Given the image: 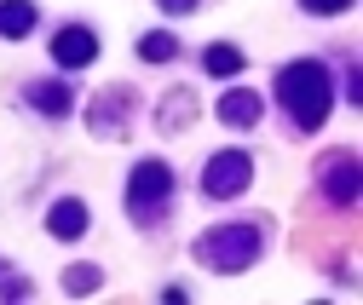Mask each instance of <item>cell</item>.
I'll use <instances>...</instances> for the list:
<instances>
[{
  "instance_id": "15",
  "label": "cell",
  "mask_w": 363,
  "mask_h": 305,
  "mask_svg": "<svg viewBox=\"0 0 363 305\" xmlns=\"http://www.w3.org/2000/svg\"><path fill=\"white\" fill-rule=\"evenodd\" d=\"M162 6H167V12H191L196 0H162Z\"/></svg>"
},
{
  "instance_id": "6",
  "label": "cell",
  "mask_w": 363,
  "mask_h": 305,
  "mask_svg": "<svg viewBox=\"0 0 363 305\" xmlns=\"http://www.w3.org/2000/svg\"><path fill=\"white\" fill-rule=\"evenodd\" d=\"M219 115L231 121V127H254V121H259V98H254V93H225V98H219Z\"/></svg>"
},
{
  "instance_id": "5",
  "label": "cell",
  "mask_w": 363,
  "mask_h": 305,
  "mask_svg": "<svg viewBox=\"0 0 363 305\" xmlns=\"http://www.w3.org/2000/svg\"><path fill=\"white\" fill-rule=\"evenodd\" d=\"M52 58H58V64H69V69L93 64V58H99V35H93V29H81V23L58 29V35H52Z\"/></svg>"
},
{
  "instance_id": "7",
  "label": "cell",
  "mask_w": 363,
  "mask_h": 305,
  "mask_svg": "<svg viewBox=\"0 0 363 305\" xmlns=\"http://www.w3.org/2000/svg\"><path fill=\"white\" fill-rule=\"evenodd\" d=\"M29 29H35V6H29V0H6V6H0V35L23 40Z\"/></svg>"
},
{
  "instance_id": "13",
  "label": "cell",
  "mask_w": 363,
  "mask_h": 305,
  "mask_svg": "<svg viewBox=\"0 0 363 305\" xmlns=\"http://www.w3.org/2000/svg\"><path fill=\"white\" fill-rule=\"evenodd\" d=\"M64 288H69V294H86V288H99V271H93V265H75V271H64Z\"/></svg>"
},
{
  "instance_id": "10",
  "label": "cell",
  "mask_w": 363,
  "mask_h": 305,
  "mask_svg": "<svg viewBox=\"0 0 363 305\" xmlns=\"http://www.w3.org/2000/svg\"><path fill=\"white\" fill-rule=\"evenodd\" d=\"M237 69H242V52L237 47H225V40L208 47V75H237Z\"/></svg>"
},
{
  "instance_id": "3",
  "label": "cell",
  "mask_w": 363,
  "mask_h": 305,
  "mask_svg": "<svg viewBox=\"0 0 363 305\" xmlns=\"http://www.w3.org/2000/svg\"><path fill=\"white\" fill-rule=\"evenodd\" d=\"M248 179H254V167H248V156H237V150H219L213 161H208V196H237V190H248Z\"/></svg>"
},
{
  "instance_id": "14",
  "label": "cell",
  "mask_w": 363,
  "mask_h": 305,
  "mask_svg": "<svg viewBox=\"0 0 363 305\" xmlns=\"http://www.w3.org/2000/svg\"><path fill=\"white\" fill-rule=\"evenodd\" d=\"M300 6H306V12H323V18H329V12H346L352 0H300Z\"/></svg>"
},
{
  "instance_id": "9",
  "label": "cell",
  "mask_w": 363,
  "mask_h": 305,
  "mask_svg": "<svg viewBox=\"0 0 363 305\" xmlns=\"http://www.w3.org/2000/svg\"><path fill=\"white\" fill-rule=\"evenodd\" d=\"M329 190H335V202H357V161H352V156H340V161H335Z\"/></svg>"
},
{
  "instance_id": "1",
  "label": "cell",
  "mask_w": 363,
  "mask_h": 305,
  "mask_svg": "<svg viewBox=\"0 0 363 305\" xmlns=\"http://www.w3.org/2000/svg\"><path fill=\"white\" fill-rule=\"evenodd\" d=\"M277 93H283V110H294V121L306 127V133L323 127L329 110H335V81H329L323 64H289L277 75Z\"/></svg>"
},
{
  "instance_id": "8",
  "label": "cell",
  "mask_w": 363,
  "mask_h": 305,
  "mask_svg": "<svg viewBox=\"0 0 363 305\" xmlns=\"http://www.w3.org/2000/svg\"><path fill=\"white\" fill-rule=\"evenodd\" d=\"M81 231H86V207H81V202H58V207H52V236L75 242Z\"/></svg>"
},
{
  "instance_id": "11",
  "label": "cell",
  "mask_w": 363,
  "mask_h": 305,
  "mask_svg": "<svg viewBox=\"0 0 363 305\" xmlns=\"http://www.w3.org/2000/svg\"><path fill=\"white\" fill-rule=\"evenodd\" d=\"M40 110H47V115H64L69 110V93H64V86H35V93H29Z\"/></svg>"
},
{
  "instance_id": "12",
  "label": "cell",
  "mask_w": 363,
  "mask_h": 305,
  "mask_svg": "<svg viewBox=\"0 0 363 305\" xmlns=\"http://www.w3.org/2000/svg\"><path fill=\"white\" fill-rule=\"evenodd\" d=\"M139 52H145V58H156V64H162V58H173V52H179V47H173V35H145V40H139Z\"/></svg>"
},
{
  "instance_id": "4",
  "label": "cell",
  "mask_w": 363,
  "mask_h": 305,
  "mask_svg": "<svg viewBox=\"0 0 363 305\" xmlns=\"http://www.w3.org/2000/svg\"><path fill=\"white\" fill-rule=\"evenodd\" d=\"M173 190V173L162 167V161H139V167H133V179H127V196H133V207H156L162 196Z\"/></svg>"
},
{
  "instance_id": "2",
  "label": "cell",
  "mask_w": 363,
  "mask_h": 305,
  "mask_svg": "<svg viewBox=\"0 0 363 305\" xmlns=\"http://www.w3.org/2000/svg\"><path fill=\"white\" fill-rule=\"evenodd\" d=\"M254 253H259V231L254 225H219L202 236V259L213 271H242L254 265Z\"/></svg>"
}]
</instances>
